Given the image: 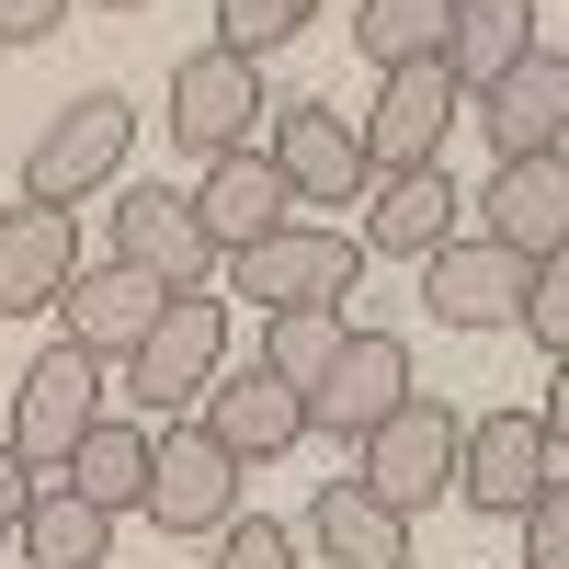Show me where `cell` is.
<instances>
[{"mask_svg": "<svg viewBox=\"0 0 569 569\" xmlns=\"http://www.w3.org/2000/svg\"><path fill=\"white\" fill-rule=\"evenodd\" d=\"M342 330H353L342 308H284V319H262V376H284V388L308 399V388H319V365L342 353Z\"/></svg>", "mask_w": 569, "mask_h": 569, "instance_id": "484cf974", "label": "cell"}, {"mask_svg": "<svg viewBox=\"0 0 569 569\" xmlns=\"http://www.w3.org/2000/svg\"><path fill=\"white\" fill-rule=\"evenodd\" d=\"M273 137H262V160L284 171V194L297 206H365V137H353V114H330V103H273L262 114Z\"/></svg>", "mask_w": 569, "mask_h": 569, "instance_id": "7c38bea8", "label": "cell"}, {"mask_svg": "<svg viewBox=\"0 0 569 569\" xmlns=\"http://www.w3.org/2000/svg\"><path fill=\"white\" fill-rule=\"evenodd\" d=\"M149 512L160 536H217L240 512V456L206 445V421H149Z\"/></svg>", "mask_w": 569, "mask_h": 569, "instance_id": "ba28073f", "label": "cell"}, {"mask_svg": "<svg viewBox=\"0 0 569 569\" xmlns=\"http://www.w3.org/2000/svg\"><path fill=\"white\" fill-rule=\"evenodd\" d=\"M525 569H569V479H547L525 501Z\"/></svg>", "mask_w": 569, "mask_h": 569, "instance_id": "f546056e", "label": "cell"}, {"mask_svg": "<svg viewBox=\"0 0 569 569\" xmlns=\"http://www.w3.org/2000/svg\"><path fill=\"white\" fill-rule=\"evenodd\" d=\"M58 490H80L91 512H114V525H126V512L137 501H149V421H91V433L69 445V467H58Z\"/></svg>", "mask_w": 569, "mask_h": 569, "instance_id": "603a6c76", "label": "cell"}, {"mask_svg": "<svg viewBox=\"0 0 569 569\" xmlns=\"http://www.w3.org/2000/svg\"><path fill=\"white\" fill-rule=\"evenodd\" d=\"M308 23H319V0H217V46H228V58H251V69L273 58L284 34H308Z\"/></svg>", "mask_w": 569, "mask_h": 569, "instance_id": "4316f807", "label": "cell"}, {"mask_svg": "<svg viewBox=\"0 0 569 569\" xmlns=\"http://www.w3.org/2000/svg\"><path fill=\"white\" fill-rule=\"evenodd\" d=\"M34 490H46V479H34V467H23L12 445H0V536H12V525H23V512H34Z\"/></svg>", "mask_w": 569, "mask_h": 569, "instance_id": "1f68e13d", "label": "cell"}, {"mask_svg": "<svg viewBox=\"0 0 569 569\" xmlns=\"http://www.w3.org/2000/svg\"><path fill=\"white\" fill-rule=\"evenodd\" d=\"M91 12H149V0H91Z\"/></svg>", "mask_w": 569, "mask_h": 569, "instance_id": "d6a6232c", "label": "cell"}, {"mask_svg": "<svg viewBox=\"0 0 569 569\" xmlns=\"http://www.w3.org/2000/svg\"><path fill=\"white\" fill-rule=\"evenodd\" d=\"M217 569H308V558H297V525H273V512H228V525H217Z\"/></svg>", "mask_w": 569, "mask_h": 569, "instance_id": "83f0119b", "label": "cell"}, {"mask_svg": "<svg viewBox=\"0 0 569 569\" xmlns=\"http://www.w3.org/2000/svg\"><path fill=\"white\" fill-rule=\"evenodd\" d=\"M445 12H456V0H353V46L376 69H410V58L445 46Z\"/></svg>", "mask_w": 569, "mask_h": 569, "instance_id": "d4e9b609", "label": "cell"}, {"mask_svg": "<svg viewBox=\"0 0 569 569\" xmlns=\"http://www.w3.org/2000/svg\"><path fill=\"white\" fill-rule=\"evenodd\" d=\"M456 126H467V91L445 80V58L376 69V103L353 114V137H365V171H433Z\"/></svg>", "mask_w": 569, "mask_h": 569, "instance_id": "5b68a950", "label": "cell"}, {"mask_svg": "<svg viewBox=\"0 0 569 569\" xmlns=\"http://www.w3.org/2000/svg\"><path fill=\"white\" fill-rule=\"evenodd\" d=\"M467 206L490 217L479 240L525 251V262H558V251H569V171H558V160H501V171H490Z\"/></svg>", "mask_w": 569, "mask_h": 569, "instance_id": "d6986e66", "label": "cell"}, {"mask_svg": "<svg viewBox=\"0 0 569 569\" xmlns=\"http://www.w3.org/2000/svg\"><path fill=\"white\" fill-rule=\"evenodd\" d=\"M547 23V0H456V12H445V46H433V58H445V80L467 91V103H479V91L512 69V58H536V34Z\"/></svg>", "mask_w": 569, "mask_h": 569, "instance_id": "44dd1931", "label": "cell"}, {"mask_svg": "<svg viewBox=\"0 0 569 569\" xmlns=\"http://www.w3.org/2000/svg\"><path fill=\"white\" fill-rule=\"evenodd\" d=\"M58 342H80L91 365H126L137 342H149V319H160V284L149 273H126V262H80L69 284H58Z\"/></svg>", "mask_w": 569, "mask_h": 569, "instance_id": "2e32d148", "label": "cell"}, {"mask_svg": "<svg viewBox=\"0 0 569 569\" xmlns=\"http://www.w3.org/2000/svg\"><path fill=\"white\" fill-rule=\"evenodd\" d=\"M114 262L149 273L160 297H194V284H217V240H206L194 194H182V182H126V194H114Z\"/></svg>", "mask_w": 569, "mask_h": 569, "instance_id": "9c48e42d", "label": "cell"}, {"mask_svg": "<svg viewBox=\"0 0 569 569\" xmlns=\"http://www.w3.org/2000/svg\"><path fill=\"white\" fill-rule=\"evenodd\" d=\"M69 273H80V217L69 206H0V319H46Z\"/></svg>", "mask_w": 569, "mask_h": 569, "instance_id": "ac0fdd59", "label": "cell"}, {"mask_svg": "<svg viewBox=\"0 0 569 569\" xmlns=\"http://www.w3.org/2000/svg\"><path fill=\"white\" fill-rule=\"evenodd\" d=\"M273 114V91L251 58H228V46H194V58L171 69L160 91V126H171V149H194V160H228V149H251V126Z\"/></svg>", "mask_w": 569, "mask_h": 569, "instance_id": "8992f818", "label": "cell"}, {"mask_svg": "<svg viewBox=\"0 0 569 569\" xmlns=\"http://www.w3.org/2000/svg\"><path fill=\"white\" fill-rule=\"evenodd\" d=\"M228 376V297H160V319H149V342L126 353V399L149 410V421H171V410H194L206 388Z\"/></svg>", "mask_w": 569, "mask_h": 569, "instance_id": "3957f363", "label": "cell"}, {"mask_svg": "<svg viewBox=\"0 0 569 569\" xmlns=\"http://www.w3.org/2000/svg\"><path fill=\"white\" fill-rule=\"evenodd\" d=\"M525 251H501V240H445V251H421V308H433L445 330H501L512 308H525Z\"/></svg>", "mask_w": 569, "mask_h": 569, "instance_id": "4fadbf2b", "label": "cell"}, {"mask_svg": "<svg viewBox=\"0 0 569 569\" xmlns=\"http://www.w3.org/2000/svg\"><path fill=\"white\" fill-rule=\"evenodd\" d=\"M217 273H228V297H251L262 319H284V308H342L353 284H365V240H353V228H308V217H284L273 240L228 251Z\"/></svg>", "mask_w": 569, "mask_h": 569, "instance_id": "6da1fadb", "label": "cell"}, {"mask_svg": "<svg viewBox=\"0 0 569 569\" xmlns=\"http://www.w3.org/2000/svg\"><path fill=\"white\" fill-rule=\"evenodd\" d=\"M12 536H23V569H103V558H114V512H91L80 490L46 479L34 512H23Z\"/></svg>", "mask_w": 569, "mask_h": 569, "instance_id": "cb8c5ba5", "label": "cell"}, {"mask_svg": "<svg viewBox=\"0 0 569 569\" xmlns=\"http://www.w3.org/2000/svg\"><path fill=\"white\" fill-rule=\"evenodd\" d=\"M91 421H103V365H91L80 342H46V353L23 365V388H12V433H0V445H12L34 479H58Z\"/></svg>", "mask_w": 569, "mask_h": 569, "instance_id": "52a82bcc", "label": "cell"}, {"mask_svg": "<svg viewBox=\"0 0 569 569\" xmlns=\"http://www.w3.org/2000/svg\"><path fill=\"white\" fill-rule=\"evenodd\" d=\"M126 149H137V103H126V91H80V103H58L46 137L23 149V206H69L80 217V194H103V182L126 171Z\"/></svg>", "mask_w": 569, "mask_h": 569, "instance_id": "7a4b0ae2", "label": "cell"}, {"mask_svg": "<svg viewBox=\"0 0 569 569\" xmlns=\"http://www.w3.org/2000/svg\"><path fill=\"white\" fill-rule=\"evenodd\" d=\"M456 171L433 160V171H376L365 182V228H353V240H365V262L376 251H388V262H421V251H445L456 240Z\"/></svg>", "mask_w": 569, "mask_h": 569, "instance_id": "e0dca14e", "label": "cell"}, {"mask_svg": "<svg viewBox=\"0 0 569 569\" xmlns=\"http://www.w3.org/2000/svg\"><path fill=\"white\" fill-rule=\"evenodd\" d=\"M479 126H490L501 160H558V137H569V46L512 58V69L479 91Z\"/></svg>", "mask_w": 569, "mask_h": 569, "instance_id": "5bb4252c", "label": "cell"}, {"mask_svg": "<svg viewBox=\"0 0 569 569\" xmlns=\"http://www.w3.org/2000/svg\"><path fill=\"white\" fill-rule=\"evenodd\" d=\"M194 217H206V240H217V262H228V251L273 240V228L297 217V194H284V171H273L262 149H228V160H206V182H194Z\"/></svg>", "mask_w": 569, "mask_h": 569, "instance_id": "ffe728a7", "label": "cell"}, {"mask_svg": "<svg viewBox=\"0 0 569 569\" xmlns=\"http://www.w3.org/2000/svg\"><path fill=\"white\" fill-rule=\"evenodd\" d=\"M547 479H569V445L547 433L536 410H479V421H456V479H445V490H456L467 512H501V525H512Z\"/></svg>", "mask_w": 569, "mask_h": 569, "instance_id": "277c9868", "label": "cell"}, {"mask_svg": "<svg viewBox=\"0 0 569 569\" xmlns=\"http://www.w3.org/2000/svg\"><path fill=\"white\" fill-rule=\"evenodd\" d=\"M353 479L388 501V512H421V501L456 479V410H445L433 388H410V399H399V410L353 445Z\"/></svg>", "mask_w": 569, "mask_h": 569, "instance_id": "30bf717a", "label": "cell"}, {"mask_svg": "<svg viewBox=\"0 0 569 569\" xmlns=\"http://www.w3.org/2000/svg\"><path fill=\"white\" fill-rule=\"evenodd\" d=\"M297 547H319L330 569H410V512H388L365 479H330L308 501V536Z\"/></svg>", "mask_w": 569, "mask_h": 569, "instance_id": "7402d4cb", "label": "cell"}, {"mask_svg": "<svg viewBox=\"0 0 569 569\" xmlns=\"http://www.w3.org/2000/svg\"><path fill=\"white\" fill-rule=\"evenodd\" d=\"M194 421H206V445H228L240 467H273V456H297L308 445V399L284 388V376H217V388L194 399Z\"/></svg>", "mask_w": 569, "mask_h": 569, "instance_id": "9a60e30c", "label": "cell"}, {"mask_svg": "<svg viewBox=\"0 0 569 569\" xmlns=\"http://www.w3.org/2000/svg\"><path fill=\"white\" fill-rule=\"evenodd\" d=\"M512 319L536 330V353H569V251L525 273V308H512Z\"/></svg>", "mask_w": 569, "mask_h": 569, "instance_id": "f1b7e54d", "label": "cell"}, {"mask_svg": "<svg viewBox=\"0 0 569 569\" xmlns=\"http://www.w3.org/2000/svg\"><path fill=\"white\" fill-rule=\"evenodd\" d=\"M69 23V0H0V46H46Z\"/></svg>", "mask_w": 569, "mask_h": 569, "instance_id": "4dcf8cb0", "label": "cell"}, {"mask_svg": "<svg viewBox=\"0 0 569 569\" xmlns=\"http://www.w3.org/2000/svg\"><path fill=\"white\" fill-rule=\"evenodd\" d=\"M410 388H421V376H410V342H399V330H342V353H330V365H319V388H308V433L365 445Z\"/></svg>", "mask_w": 569, "mask_h": 569, "instance_id": "8fae6325", "label": "cell"}]
</instances>
